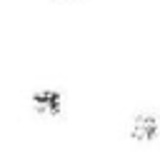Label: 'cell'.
<instances>
[{"label": "cell", "mask_w": 160, "mask_h": 152, "mask_svg": "<svg viewBox=\"0 0 160 152\" xmlns=\"http://www.w3.org/2000/svg\"><path fill=\"white\" fill-rule=\"evenodd\" d=\"M130 137L140 145L155 142L160 137V117L155 112H138L130 122Z\"/></svg>", "instance_id": "1"}, {"label": "cell", "mask_w": 160, "mask_h": 152, "mask_svg": "<svg viewBox=\"0 0 160 152\" xmlns=\"http://www.w3.org/2000/svg\"><path fill=\"white\" fill-rule=\"evenodd\" d=\"M30 107L40 117H58L62 112V92L58 90H38L30 95Z\"/></svg>", "instance_id": "2"}]
</instances>
